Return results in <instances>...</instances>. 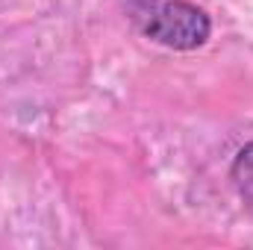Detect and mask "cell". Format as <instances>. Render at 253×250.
Segmentation results:
<instances>
[{
	"label": "cell",
	"mask_w": 253,
	"mask_h": 250,
	"mask_svg": "<svg viewBox=\"0 0 253 250\" xmlns=\"http://www.w3.org/2000/svg\"><path fill=\"white\" fill-rule=\"evenodd\" d=\"M132 27L171 50H197L209 42L212 21L189 0H121Z\"/></svg>",
	"instance_id": "6da1fadb"
},
{
	"label": "cell",
	"mask_w": 253,
	"mask_h": 250,
	"mask_svg": "<svg viewBox=\"0 0 253 250\" xmlns=\"http://www.w3.org/2000/svg\"><path fill=\"white\" fill-rule=\"evenodd\" d=\"M233 171H245V180H239V186H242V191H248L251 183H253V144H248V147L239 153Z\"/></svg>",
	"instance_id": "7a4b0ae2"
}]
</instances>
